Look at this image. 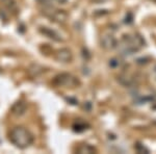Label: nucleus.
Here are the masks:
<instances>
[{"mask_svg":"<svg viewBox=\"0 0 156 154\" xmlns=\"http://www.w3.org/2000/svg\"><path fill=\"white\" fill-rule=\"evenodd\" d=\"M77 152L78 153H81V154H83V153H95V152H97V150L95 149L93 146H90V145H81L79 148L77 149Z\"/></svg>","mask_w":156,"mask_h":154,"instance_id":"12","label":"nucleus"},{"mask_svg":"<svg viewBox=\"0 0 156 154\" xmlns=\"http://www.w3.org/2000/svg\"><path fill=\"white\" fill-rule=\"evenodd\" d=\"M40 32L42 34H44L45 37H47L48 39L52 40V41H55V42H62V36L56 31V30L52 29V28H49V27H46V26H42L40 27Z\"/></svg>","mask_w":156,"mask_h":154,"instance_id":"7","label":"nucleus"},{"mask_svg":"<svg viewBox=\"0 0 156 154\" xmlns=\"http://www.w3.org/2000/svg\"><path fill=\"white\" fill-rule=\"evenodd\" d=\"M1 4L12 15H17L19 12V6L17 4L16 0H0Z\"/></svg>","mask_w":156,"mask_h":154,"instance_id":"9","label":"nucleus"},{"mask_svg":"<svg viewBox=\"0 0 156 154\" xmlns=\"http://www.w3.org/2000/svg\"><path fill=\"white\" fill-rule=\"evenodd\" d=\"M100 44H101V47L104 48L105 50H112L117 48L118 41L112 34H104L100 40Z\"/></svg>","mask_w":156,"mask_h":154,"instance_id":"5","label":"nucleus"},{"mask_svg":"<svg viewBox=\"0 0 156 154\" xmlns=\"http://www.w3.org/2000/svg\"><path fill=\"white\" fill-rule=\"evenodd\" d=\"M67 100L69 101V102H71V104H73V105L78 104V101L75 100V99H72V98H67Z\"/></svg>","mask_w":156,"mask_h":154,"instance_id":"17","label":"nucleus"},{"mask_svg":"<svg viewBox=\"0 0 156 154\" xmlns=\"http://www.w3.org/2000/svg\"><path fill=\"white\" fill-rule=\"evenodd\" d=\"M52 84L58 88H70L74 89L80 85V81L77 77L70 73H60L57 74L53 79H52Z\"/></svg>","mask_w":156,"mask_h":154,"instance_id":"3","label":"nucleus"},{"mask_svg":"<svg viewBox=\"0 0 156 154\" xmlns=\"http://www.w3.org/2000/svg\"><path fill=\"white\" fill-rule=\"evenodd\" d=\"M44 71H45L44 67H42V66L39 64H32L28 69V73L31 77H37L39 75L43 74Z\"/></svg>","mask_w":156,"mask_h":154,"instance_id":"10","label":"nucleus"},{"mask_svg":"<svg viewBox=\"0 0 156 154\" xmlns=\"http://www.w3.org/2000/svg\"><path fill=\"white\" fill-rule=\"evenodd\" d=\"M12 113L15 115L16 117H21L23 116L27 110V104L25 101H17L16 103H14V105L12 106Z\"/></svg>","mask_w":156,"mask_h":154,"instance_id":"8","label":"nucleus"},{"mask_svg":"<svg viewBox=\"0 0 156 154\" xmlns=\"http://www.w3.org/2000/svg\"><path fill=\"white\" fill-rule=\"evenodd\" d=\"M146 45L144 38L140 34H125L123 36L121 42L118 44L120 52L124 56H129V55L134 54L138 50H140Z\"/></svg>","mask_w":156,"mask_h":154,"instance_id":"1","label":"nucleus"},{"mask_svg":"<svg viewBox=\"0 0 156 154\" xmlns=\"http://www.w3.org/2000/svg\"><path fill=\"white\" fill-rule=\"evenodd\" d=\"M134 148H135V150H136L137 153H146V154L150 153L149 149H148L144 144H142V143H136L134 146Z\"/></svg>","mask_w":156,"mask_h":154,"instance_id":"13","label":"nucleus"},{"mask_svg":"<svg viewBox=\"0 0 156 154\" xmlns=\"http://www.w3.org/2000/svg\"><path fill=\"white\" fill-rule=\"evenodd\" d=\"M92 1L96 2V3H103V2L107 1V0H92Z\"/></svg>","mask_w":156,"mask_h":154,"instance_id":"19","label":"nucleus"},{"mask_svg":"<svg viewBox=\"0 0 156 154\" xmlns=\"http://www.w3.org/2000/svg\"><path fill=\"white\" fill-rule=\"evenodd\" d=\"M122 65V60H120L119 59L115 57V59H112L109 60V67L112 68H119Z\"/></svg>","mask_w":156,"mask_h":154,"instance_id":"15","label":"nucleus"},{"mask_svg":"<svg viewBox=\"0 0 156 154\" xmlns=\"http://www.w3.org/2000/svg\"><path fill=\"white\" fill-rule=\"evenodd\" d=\"M118 81H119L121 84L124 85V87H128V88H130L133 83H134L132 78H130L128 75H120V76L118 77Z\"/></svg>","mask_w":156,"mask_h":154,"instance_id":"11","label":"nucleus"},{"mask_svg":"<svg viewBox=\"0 0 156 154\" xmlns=\"http://www.w3.org/2000/svg\"><path fill=\"white\" fill-rule=\"evenodd\" d=\"M9 140L14 146L19 149H26L34 143V135L28 129L17 126L12 128L9 133Z\"/></svg>","mask_w":156,"mask_h":154,"instance_id":"2","label":"nucleus"},{"mask_svg":"<svg viewBox=\"0 0 156 154\" xmlns=\"http://www.w3.org/2000/svg\"><path fill=\"white\" fill-rule=\"evenodd\" d=\"M152 1H155L156 2V0H152Z\"/></svg>","mask_w":156,"mask_h":154,"instance_id":"21","label":"nucleus"},{"mask_svg":"<svg viewBox=\"0 0 156 154\" xmlns=\"http://www.w3.org/2000/svg\"><path fill=\"white\" fill-rule=\"evenodd\" d=\"M55 1H56L57 3H59V4H65L68 1V0H55Z\"/></svg>","mask_w":156,"mask_h":154,"instance_id":"18","label":"nucleus"},{"mask_svg":"<svg viewBox=\"0 0 156 154\" xmlns=\"http://www.w3.org/2000/svg\"><path fill=\"white\" fill-rule=\"evenodd\" d=\"M39 3H41L42 6H49V5H53L52 4V0H37Z\"/></svg>","mask_w":156,"mask_h":154,"instance_id":"16","label":"nucleus"},{"mask_svg":"<svg viewBox=\"0 0 156 154\" xmlns=\"http://www.w3.org/2000/svg\"><path fill=\"white\" fill-rule=\"evenodd\" d=\"M55 59L60 63H71L73 59V54L71 50L67 49V48H62V49L57 50L56 53H55Z\"/></svg>","mask_w":156,"mask_h":154,"instance_id":"6","label":"nucleus"},{"mask_svg":"<svg viewBox=\"0 0 156 154\" xmlns=\"http://www.w3.org/2000/svg\"><path fill=\"white\" fill-rule=\"evenodd\" d=\"M42 11L45 16L48 17L49 19H51L52 21L57 22V23H64L68 17V15L64 11L57 9L56 7H54L53 5L43 6Z\"/></svg>","mask_w":156,"mask_h":154,"instance_id":"4","label":"nucleus"},{"mask_svg":"<svg viewBox=\"0 0 156 154\" xmlns=\"http://www.w3.org/2000/svg\"><path fill=\"white\" fill-rule=\"evenodd\" d=\"M154 124H155V125H156V121H154Z\"/></svg>","mask_w":156,"mask_h":154,"instance_id":"20","label":"nucleus"},{"mask_svg":"<svg viewBox=\"0 0 156 154\" xmlns=\"http://www.w3.org/2000/svg\"><path fill=\"white\" fill-rule=\"evenodd\" d=\"M87 127H89V125L85 124V123L77 122L76 124H74V126H73V129H74V131H76V132H82V131L87 130Z\"/></svg>","mask_w":156,"mask_h":154,"instance_id":"14","label":"nucleus"}]
</instances>
